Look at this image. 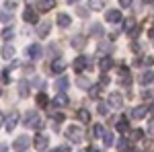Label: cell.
Returning <instances> with one entry per match:
<instances>
[{"label":"cell","instance_id":"cell-16","mask_svg":"<svg viewBox=\"0 0 154 152\" xmlns=\"http://www.w3.org/2000/svg\"><path fill=\"white\" fill-rule=\"evenodd\" d=\"M23 19L27 21V23H37L39 19H37V12L29 6V8H25V12H23Z\"/></svg>","mask_w":154,"mask_h":152},{"label":"cell","instance_id":"cell-41","mask_svg":"<svg viewBox=\"0 0 154 152\" xmlns=\"http://www.w3.org/2000/svg\"><path fill=\"white\" fill-rule=\"evenodd\" d=\"M14 6H17V4H14V0H6V2H4V8H6V11H12Z\"/></svg>","mask_w":154,"mask_h":152},{"label":"cell","instance_id":"cell-32","mask_svg":"<svg viewBox=\"0 0 154 152\" xmlns=\"http://www.w3.org/2000/svg\"><path fill=\"white\" fill-rule=\"evenodd\" d=\"M37 105H39V107H48V95H45V93L37 95Z\"/></svg>","mask_w":154,"mask_h":152},{"label":"cell","instance_id":"cell-46","mask_svg":"<svg viewBox=\"0 0 154 152\" xmlns=\"http://www.w3.org/2000/svg\"><path fill=\"white\" fill-rule=\"evenodd\" d=\"M0 152H8V146L6 144H0Z\"/></svg>","mask_w":154,"mask_h":152},{"label":"cell","instance_id":"cell-43","mask_svg":"<svg viewBox=\"0 0 154 152\" xmlns=\"http://www.w3.org/2000/svg\"><path fill=\"white\" fill-rule=\"evenodd\" d=\"M131 2H134V0H119V4H121L123 8H130V6H131Z\"/></svg>","mask_w":154,"mask_h":152},{"label":"cell","instance_id":"cell-37","mask_svg":"<svg viewBox=\"0 0 154 152\" xmlns=\"http://www.w3.org/2000/svg\"><path fill=\"white\" fill-rule=\"evenodd\" d=\"M97 111H99V115H107V105H103V103H99V107H97Z\"/></svg>","mask_w":154,"mask_h":152},{"label":"cell","instance_id":"cell-3","mask_svg":"<svg viewBox=\"0 0 154 152\" xmlns=\"http://www.w3.org/2000/svg\"><path fill=\"white\" fill-rule=\"evenodd\" d=\"M48 144H49V138L45 136V134H37L35 140H33V146H35L37 152H43L45 148H48Z\"/></svg>","mask_w":154,"mask_h":152},{"label":"cell","instance_id":"cell-24","mask_svg":"<svg viewBox=\"0 0 154 152\" xmlns=\"http://www.w3.org/2000/svg\"><path fill=\"white\" fill-rule=\"evenodd\" d=\"M72 47H78V49H80V47H84L86 45V37H82V35H76V37H72Z\"/></svg>","mask_w":154,"mask_h":152},{"label":"cell","instance_id":"cell-54","mask_svg":"<svg viewBox=\"0 0 154 152\" xmlns=\"http://www.w3.org/2000/svg\"><path fill=\"white\" fill-rule=\"evenodd\" d=\"M82 152H84V150H82Z\"/></svg>","mask_w":154,"mask_h":152},{"label":"cell","instance_id":"cell-1","mask_svg":"<svg viewBox=\"0 0 154 152\" xmlns=\"http://www.w3.org/2000/svg\"><path fill=\"white\" fill-rule=\"evenodd\" d=\"M27 128H35V129H41L43 128V119L37 115L35 111H27L25 113V121H23Z\"/></svg>","mask_w":154,"mask_h":152},{"label":"cell","instance_id":"cell-22","mask_svg":"<svg viewBox=\"0 0 154 152\" xmlns=\"http://www.w3.org/2000/svg\"><path fill=\"white\" fill-rule=\"evenodd\" d=\"M68 76H60L58 80H56V84H54V86H56V88H58L60 93H62V91H66V88H68Z\"/></svg>","mask_w":154,"mask_h":152},{"label":"cell","instance_id":"cell-26","mask_svg":"<svg viewBox=\"0 0 154 152\" xmlns=\"http://www.w3.org/2000/svg\"><path fill=\"white\" fill-rule=\"evenodd\" d=\"M88 93H91V97H93V99H99V97H101V93H103V84L99 82V84H95V86H91V91H88Z\"/></svg>","mask_w":154,"mask_h":152},{"label":"cell","instance_id":"cell-42","mask_svg":"<svg viewBox=\"0 0 154 152\" xmlns=\"http://www.w3.org/2000/svg\"><path fill=\"white\" fill-rule=\"evenodd\" d=\"M64 119H66V117L62 115V113H56V115H54V121H56V123H62Z\"/></svg>","mask_w":154,"mask_h":152},{"label":"cell","instance_id":"cell-51","mask_svg":"<svg viewBox=\"0 0 154 152\" xmlns=\"http://www.w3.org/2000/svg\"><path fill=\"white\" fill-rule=\"evenodd\" d=\"M66 2H68V4H74V2H78V0H66Z\"/></svg>","mask_w":154,"mask_h":152},{"label":"cell","instance_id":"cell-2","mask_svg":"<svg viewBox=\"0 0 154 152\" xmlns=\"http://www.w3.org/2000/svg\"><path fill=\"white\" fill-rule=\"evenodd\" d=\"M82 136H84V132L78 126H68V129H66V138L70 142H74V144L82 142Z\"/></svg>","mask_w":154,"mask_h":152},{"label":"cell","instance_id":"cell-39","mask_svg":"<svg viewBox=\"0 0 154 152\" xmlns=\"http://www.w3.org/2000/svg\"><path fill=\"white\" fill-rule=\"evenodd\" d=\"M76 12H78L80 17H84V19L88 17V8H84V6H78V8H76Z\"/></svg>","mask_w":154,"mask_h":152},{"label":"cell","instance_id":"cell-36","mask_svg":"<svg viewBox=\"0 0 154 152\" xmlns=\"http://www.w3.org/2000/svg\"><path fill=\"white\" fill-rule=\"evenodd\" d=\"M142 136H144V132L142 129H134V132H131V140H142Z\"/></svg>","mask_w":154,"mask_h":152},{"label":"cell","instance_id":"cell-18","mask_svg":"<svg viewBox=\"0 0 154 152\" xmlns=\"http://www.w3.org/2000/svg\"><path fill=\"white\" fill-rule=\"evenodd\" d=\"M125 31L130 33V37H136V35H138V23H136L134 19H128V23H125Z\"/></svg>","mask_w":154,"mask_h":152},{"label":"cell","instance_id":"cell-44","mask_svg":"<svg viewBox=\"0 0 154 152\" xmlns=\"http://www.w3.org/2000/svg\"><path fill=\"white\" fill-rule=\"evenodd\" d=\"M11 80V76H8V70H4L2 72V82H8Z\"/></svg>","mask_w":154,"mask_h":152},{"label":"cell","instance_id":"cell-4","mask_svg":"<svg viewBox=\"0 0 154 152\" xmlns=\"http://www.w3.org/2000/svg\"><path fill=\"white\" fill-rule=\"evenodd\" d=\"M29 144H31V140H29V136H19L17 140H14V144H12V148L17 152H27V148H29Z\"/></svg>","mask_w":154,"mask_h":152},{"label":"cell","instance_id":"cell-34","mask_svg":"<svg viewBox=\"0 0 154 152\" xmlns=\"http://www.w3.org/2000/svg\"><path fill=\"white\" fill-rule=\"evenodd\" d=\"M103 142H105V146H111V144H113V134H111V132H105Z\"/></svg>","mask_w":154,"mask_h":152},{"label":"cell","instance_id":"cell-47","mask_svg":"<svg viewBox=\"0 0 154 152\" xmlns=\"http://www.w3.org/2000/svg\"><path fill=\"white\" fill-rule=\"evenodd\" d=\"M86 152H99V150H97L95 146H88V148H86Z\"/></svg>","mask_w":154,"mask_h":152},{"label":"cell","instance_id":"cell-5","mask_svg":"<svg viewBox=\"0 0 154 152\" xmlns=\"http://www.w3.org/2000/svg\"><path fill=\"white\" fill-rule=\"evenodd\" d=\"M41 56H43V49H41L39 43H31V45L27 47V58L29 60H39Z\"/></svg>","mask_w":154,"mask_h":152},{"label":"cell","instance_id":"cell-38","mask_svg":"<svg viewBox=\"0 0 154 152\" xmlns=\"http://www.w3.org/2000/svg\"><path fill=\"white\" fill-rule=\"evenodd\" d=\"M0 21H2V23H11L12 17H11V14H6V12H0Z\"/></svg>","mask_w":154,"mask_h":152},{"label":"cell","instance_id":"cell-40","mask_svg":"<svg viewBox=\"0 0 154 152\" xmlns=\"http://www.w3.org/2000/svg\"><path fill=\"white\" fill-rule=\"evenodd\" d=\"M117 148H119V150H121V152H128V142H125V140H119Z\"/></svg>","mask_w":154,"mask_h":152},{"label":"cell","instance_id":"cell-25","mask_svg":"<svg viewBox=\"0 0 154 152\" xmlns=\"http://www.w3.org/2000/svg\"><path fill=\"white\" fill-rule=\"evenodd\" d=\"M140 82H142L144 86H148V84H152V82H154V74H152L150 70H146V72L142 74V78H140Z\"/></svg>","mask_w":154,"mask_h":152},{"label":"cell","instance_id":"cell-53","mask_svg":"<svg viewBox=\"0 0 154 152\" xmlns=\"http://www.w3.org/2000/svg\"><path fill=\"white\" fill-rule=\"evenodd\" d=\"M0 95H2V86H0Z\"/></svg>","mask_w":154,"mask_h":152},{"label":"cell","instance_id":"cell-33","mask_svg":"<svg viewBox=\"0 0 154 152\" xmlns=\"http://www.w3.org/2000/svg\"><path fill=\"white\" fill-rule=\"evenodd\" d=\"M12 37H14V29H12V27H8L6 31H2V39H4V41H11Z\"/></svg>","mask_w":154,"mask_h":152},{"label":"cell","instance_id":"cell-20","mask_svg":"<svg viewBox=\"0 0 154 152\" xmlns=\"http://www.w3.org/2000/svg\"><path fill=\"white\" fill-rule=\"evenodd\" d=\"M76 84L80 86V88H84V91H91V80L86 78V76H82V74H78V78H76Z\"/></svg>","mask_w":154,"mask_h":152},{"label":"cell","instance_id":"cell-48","mask_svg":"<svg viewBox=\"0 0 154 152\" xmlns=\"http://www.w3.org/2000/svg\"><path fill=\"white\" fill-rule=\"evenodd\" d=\"M148 35H150V39H154V27L150 29V31H148Z\"/></svg>","mask_w":154,"mask_h":152},{"label":"cell","instance_id":"cell-7","mask_svg":"<svg viewBox=\"0 0 154 152\" xmlns=\"http://www.w3.org/2000/svg\"><path fill=\"white\" fill-rule=\"evenodd\" d=\"M117 74H119V82H121L123 86H130L131 84V74H130V70H128L125 66H119Z\"/></svg>","mask_w":154,"mask_h":152},{"label":"cell","instance_id":"cell-13","mask_svg":"<svg viewBox=\"0 0 154 152\" xmlns=\"http://www.w3.org/2000/svg\"><path fill=\"white\" fill-rule=\"evenodd\" d=\"M113 68V60L109 58V56H103V58L99 60V70L101 72H107V70H111Z\"/></svg>","mask_w":154,"mask_h":152},{"label":"cell","instance_id":"cell-27","mask_svg":"<svg viewBox=\"0 0 154 152\" xmlns=\"http://www.w3.org/2000/svg\"><path fill=\"white\" fill-rule=\"evenodd\" d=\"M91 35H93V37H103V35H105V29L97 23V25H93V29H91Z\"/></svg>","mask_w":154,"mask_h":152},{"label":"cell","instance_id":"cell-21","mask_svg":"<svg viewBox=\"0 0 154 152\" xmlns=\"http://www.w3.org/2000/svg\"><path fill=\"white\" fill-rule=\"evenodd\" d=\"M128 129H130V121H128L125 117H119L117 119V132L119 134H125Z\"/></svg>","mask_w":154,"mask_h":152},{"label":"cell","instance_id":"cell-14","mask_svg":"<svg viewBox=\"0 0 154 152\" xmlns=\"http://www.w3.org/2000/svg\"><path fill=\"white\" fill-rule=\"evenodd\" d=\"M58 27H62V29H66V27H70V23H72V19H70V14H66V12H60L58 14Z\"/></svg>","mask_w":154,"mask_h":152},{"label":"cell","instance_id":"cell-49","mask_svg":"<svg viewBox=\"0 0 154 152\" xmlns=\"http://www.w3.org/2000/svg\"><path fill=\"white\" fill-rule=\"evenodd\" d=\"M150 117H154V103H152V107H150Z\"/></svg>","mask_w":154,"mask_h":152},{"label":"cell","instance_id":"cell-35","mask_svg":"<svg viewBox=\"0 0 154 152\" xmlns=\"http://www.w3.org/2000/svg\"><path fill=\"white\" fill-rule=\"evenodd\" d=\"M48 51H49V56H54V60L58 58V51H60V47L56 45V43H54V45H49L48 47Z\"/></svg>","mask_w":154,"mask_h":152},{"label":"cell","instance_id":"cell-31","mask_svg":"<svg viewBox=\"0 0 154 152\" xmlns=\"http://www.w3.org/2000/svg\"><path fill=\"white\" fill-rule=\"evenodd\" d=\"M78 119L84 121V123H88V121H91V113H88L86 109H80V111H78Z\"/></svg>","mask_w":154,"mask_h":152},{"label":"cell","instance_id":"cell-15","mask_svg":"<svg viewBox=\"0 0 154 152\" xmlns=\"http://www.w3.org/2000/svg\"><path fill=\"white\" fill-rule=\"evenodd\" d=\"M56 6V0H41L39 4H37V11L39 12H48V11H51Z\"/></svg>","mask_w":154,"mask_h":152},{"label":"cell","instance_id":"cell-8","mask_svg":"<svg viewBox=\"0 0 154 152\" xmlns=\"http://www.w3.org/2000/svg\"><path fill=\"white\" fill-rule=\"evenodd\" d=\"M105 21H109V23H113V25L121 23V21H123V17H121V11H117V8H113V11H107Z\"/></svg>","mask_w":154,"mask_h":152},{"label":"cell","instance_id":"cell-19","mask_svg":"<svg viewBox=\"0 0 154 152\" xmlns=\"http://www.w3.org/2000/svg\"><path fill=\"white\" fill-rule=\"evenodd\" d=\"M56 107H66L70 101H68V95H64V93H60V95H56V99L51 101Z\"/></svg>","mask_w":154,"mask_h":152},{"label":"cell","instance_id":"cell-23","mask_svg":"<svg viewBox=\"0 0 154 152\" xmlns=\"http://www.w3.org/2000/svg\"><path fill=\"white\" fill-rule=\"evenodd\" d=\"M2 58H4V60H12V58H14V47H12L11 43L2 47Z\"/></svg>","mask_w":154,"mask_h":152},{"label":"cell","instance_id":"cell-28","mask_svg":"<svg viewBox=\"0 0 154 152\" xmlns=\"http://www.w3.org/2000/svg\"><path fill=\"white\" fill-rule=\"evenodd\" d=\"M19 95H21V97H27V95H29V82L27 80L19 82Z\"/></svg>","mask_w":154,"mask_h":152},{"label":"cell","instance_id":"cell-17","mask_svg":"<svg viewBox=\"0 0 154 152\" xmlns=\"http://www.w3.org/2000/svg\"><path fill=\"white\" fill-rule=\"evenodd\" d=\"M86 66H88V58H84V56H78V58L74 60V70L82 72Z\"/></svg>","mask_w":154,"mask_h":152},{"label":"cell","instance_id":"cell-10","mask_svg":"<svg viewBox=\"0 0 154 152\" xmlns=\"http://www.w3.org/2000/svg\"><path fill=\"white\" fill-rule=\"evenodd\" d=\"M148 111H150V107H148V105H138V107L131 109V117H134V119H144Z\"/></svg>","mask_w":154,"mask_h":152},{"label":"cell","instance_id":"cell-9","mask_svg":"<svg viewBox=\"0 0 154 152\" xmlns=\"http://www.w3.org/2000/svg\"><path fill=\"white\" fill-rule=\"evenodd\" d=\"M109 107H113V109H121L123 107V97L119 93H111L109 95Z\"/></svg>","mask_w":154,"mask_h":152},{"label":"cell","instance_id":"cell-12","mask_svg":"<svg viewBox=\"0 0 154 152\" xmlns=\"http://www.w3.org/2000/svg\"><path fill=\"white\" fill-rule=\"evenodd\" d=\"M17 121H19V113H17V111H12L11 115L6 117V121H4V128L8 129V132H12L14 126H17Z\"/></svg>","mask_w":154,"mask_h":152},{"label":"cell","instance_id":"cell-45","mask_svg":"<svg viewBox=\"0 0 154 152\" xmlns=\"http://www.w3.org/2000/svg\"><path fill=\"white\" fill-rule=\"evenodd\" d=\"M109 82V76H107V72H103V76H101V84H107Z\"/></svg>","mask_w":154,"mask_h":152},{"label":"cell","instance_id":"cell-52","mask_svg":"<svg viewBox=\"0 0 154 152\" xmlns=\"http://www.w3.org/2000/svg\"><path fill=\"white\" fill-rule=\"evenodd\" d=\"M27 2H29V4H33V2H35V0H27Z\"/></svg>","mask_w":154,"mask_h":152},{"label":"cell","instance_id":"cell-30","mask_svg":"<svg viewBox=\"0 0 154 152\" xmlns=\"http://www.w3.org/2000/svg\"><path fill=\"white\" fill-rule=\"evenodd\" d=\"M93 136H95V138H101V136H105V128H103L101 123L93 126Z\"/></svg>","mask_w":154,"mask_h":152},{"label":"cell","instance_id":"cell-29","mask_svg":"<svg viewBox=\"0 0 154 152\" xmlns=\"http://www.w3.org/2000/svg\"><path fill=\"white\" fill-rule=\"evenodd\" d=\"M88 4H91V11H101L105 6V0H88Z\"/></svg>","mask_w":154,"mask_h":152},{"label":"cell","instance_id":"cell-11","mask_svg":"<svg viewBox=\"0 0 154 152\" xmlns=\"http://www.w3.org/2000/svg\"><path fill=\"white\" fill-rule=\"evenodd\" d=\"M49 29H51V21H41L37 25V37H48Z\"/></svg>","mask_w":154,"mask_h":152},{"label":"cell","instance_id":"cell-50","mask_svg":"<svg viewBox=\"0 0 154 152\" xmlns=\"http://www.w3.org/2000/svg\"><path fill=\"white\" fill-rule=\"evenodd\" d=\"M2 121H4V115H2V111H0V126H2Z\"/></svg>","mask_w":154,"mask_h":152},{"label":"cell","instance_id":"cell-6","mask_svg":"<svg viewBox=\"0 0 154 152\" xmlns=\"http://www.w3.org/2000/svg\"><path fill=\"white\" fill-rule=\"evenodd\" d=\"M64 70H66V62L62 58L51 60V64H49V72H51V74H62Z\"/></svg>","mask_w":154,"mask_h":152}]
</instances>
